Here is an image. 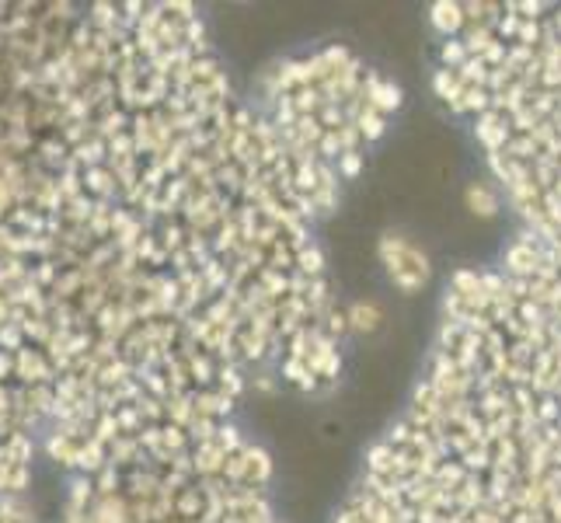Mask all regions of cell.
Listing matches in <instances>:
<instances>
[{
    "instance_id": "6da1fadb",
    "label": "cell",
    "mask_w": 561,
    "mask_h": 523,
    "mask_svg": "<svg viewBox=\"0 0 561 523\" xmlns=\"http://www.w3.org/2000/svg\"><path fill=\"white\" fill-rule=\"evenodd\" d=\"M380 262L391 276V283L401 293H415L429 283V258L422 248H415L401 234H384L380 237Z\"/></svg>"
},
{
    "instance_id": "3957f363",
    "label": "cell",
    "mask_w": 561,
    "mask_h": 523,
    "mask_svg": "<svg viewBox=\"0 0 561 523\" xmlns=\"http://www.w3.org/2000/svg\"><path fill=\"white\" fill-rule=\"evenodd\" d=\"M345 314H349V328H352V332H373V328L380 325V307H377V304H366V300L352 304Z\"/></svg>"
},
{
    "instance_id": "277c9868",
    "label": "cell",
    "mask_w": 561,
    "mask_h": 523,
    "mask_svg": "<svg viewBox=\"0 0 561 523\" xmlns=\"http://www.w3.org/2000/svg\"><path fill=\"white\" fill-rule=\"evenodd\" d=\"M467 206H471V213H478V217H496V213H499V196H496L488 185H471V188H467Z\"/></svg>"
},
{
    "instance_id": "7a4b0ae2",
    "label": "cell",
    "mask_w": 561,
    "mask_h": 523,
    "mask_svg": "<svg viewBox=\"0 0 561 523\" xmlns=\"http://www.w3.org/2000/svg\"><path fill=\"white\" fill-rule=\"evenodd\" d=\"M429 21L433 28L443 35V39H457L467 25V14H464V4H450V0H440L429 7Z\"/></svg>"
}]
</instances>
